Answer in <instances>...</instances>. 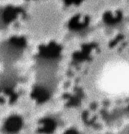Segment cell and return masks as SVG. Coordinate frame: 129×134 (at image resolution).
I'll return each mask as SVG.
<instances>
[{
    "label": "cell",
    "instance_id": "1",
    "mask_svg": "<svg viewBox=\"0 0 129 134\" xmlns=\"http://www.w3.org/2000/svg\"><path fill=\"white\" fill-rule=\"evenodd\" d=\"M123 18L124 14L120 10L108 12L104 16V20L105 23L109 25H116L120 23Z\"/></svg>",
    "mask_w": 129,
    "mask_h": 134
},
{
    "label": "cell",
    "instance_id": "2",
    "mask_svg": "<svg viewBox=\"0 0 129 134\" xmlns=\"http://www.w3.org/2000/svg\"><path fill=\"white\" fill-rule=\"evenodd\" d=\"M21 126V120L17 117H12L8 119L5 126L6 131L11 133L17 132L20 129Z\"/></svg>",
    "mask_w": 129,
    "mask_h": 134
},
{
    "label": "cell",
    "instance_id": "3",
    "mask_svg": "<svg viewBox=\"0 0 129 134\" xmlns=\"http://www.w3.org/2000/svg\"><path fill=\"white\" fill-rule=\"evenodd\" d=\"M66 3L69 5L78 4L81 3L82 0H65Z\"/></svg>",
    "mask_w": 129,
    "mask_h": 134
},
{
    "label": "cell",
    "instance_id": "4",
    "mask_svg": "<svg viewBox=\"0 0 129 134\" xmlns=\"http://www.w3.org/2000/svg\"><path fill=\"white\" fill-rule=\"evenodd\" d=\"M67 134H76L75 133V132H72V131H70V132H69V133H68Z\"/></svg>",
    "mask_w": 129,
    "mask_h": 134
}]
</instances>
